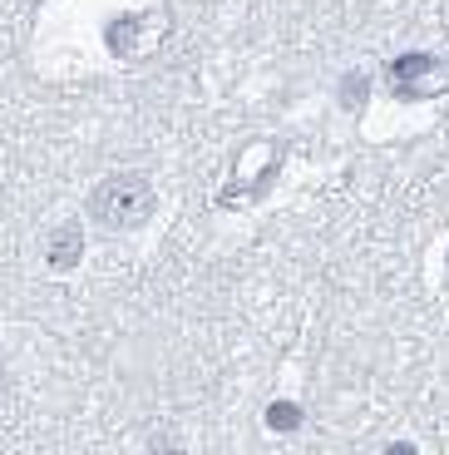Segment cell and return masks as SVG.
Returning a JSON list of instances; mask_svg holds the SVG:
<instances>
[{"instance_id": "1", "label": "cell", "mask_w": 449, "mask_h": 455, "mask_svg": "<svg viewBox=\"0 0 449 455\" xmlns=\"http://www.w3.org/2000/svg\"><path fill=\"white\" fill-rule=\"evenodd\" d=\"M148 213H154V188H148V179H138V173H109L104 183H94L90 218L99 228L129 233V228H138Z\"/></svg>"}, {"instance_id": "2", "label": "cell", "mask_w": 449, "mask_h": 455, "mask_svg": "<svg viewBox=\"0 0 449 455\" xmlns=\"http://www.w3.org/2000/svg\"><path fill=\"white\" fill-rule=\"evenodd\" d=\"M390 84L400 100H425V94H439L449 90V65L445 60H429V55H405L390 65Z\"/></svg>"}, {"instance_id": "3", "label": "cell", "mask_w": 449, "mask_h": 455, "mask_svg": "<svg viewBox=\"0 0 449 455\" xmlns=\"http://www.w3.org/2000/svg\"><path fill=\"white\" fill-rule=\"evenodd\" d=\"M75 258H79V228L69 223V228H59L55 243H50V267H75Z\"/></svg>"}, {"instance_id": "4", "label": "cell", "mask_w": 449, "mask_h": 455, "mask_svg": "<svg viewBox=\"0 0 449 455\" xmlns=\"http://www.w3.org/2000/svg\"><path fill=\"white\" fill-rule=\"evenodd\" d=\"M267 426L272 431H296V426H302V406H292V401H272Z\"/></svg>"}, {"instance_id": "5", "label": "cell", "mask_w": 449, "mask_h": 455, "mask_svg": "<svg viewBox=\"0 0 449 455\" xmlns=\"http://www.w3.org/2000/svg\"><path fill=\"white\" fill-rule=\"evenodd\" d=\"M385 455H415V445H405V441H395V445H390V451H385Z\"/></svg>"}]
</instances>
